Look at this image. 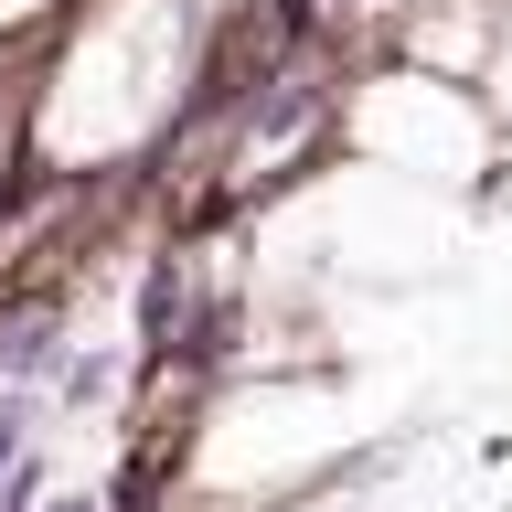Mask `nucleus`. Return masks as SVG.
Listing matches in <instances>:
<instances>
[{
    "instance_id": "1",
    "label": "nucleus",
    "mask_w": 512,
    "mask_h": 512,
    "mask_svg": "<svg viewBox=\"0 0 512 512\" xmlns=\"http://www.w3.org/2000/svg\"><path fill=\"white\" fill-rule=\"evenodd\" d=\"M75 363V299L54 278L0 288V395H54V374Z\"/></svg>"
},
{
    "instance_id": "2",
    "label": "nucleus",
    "mask_w": 512,
    "mask_h": 512,
    "mask_svg": "<svg viewBox=\"0 0 512 512\" xmlns=\"http://www.w3.org/2000/svg\"><path fill=\"white\" fill-rule=\"evenodd\" d=\"M128 374H139L128 352H75V363L54 374V406H75V416H86V406H107V395H118Z\"/></svg>"
},
{
    "instance_id": "3",
    "label": "nucleus",
    "mask_w": 512,
    "mask_h": 512,
    "mask_svg": "<svg viewBox=\"0 0 512 512\" xmlns=\"http://www.w3.org/2000/svg\"><path fill=\"white\" fill-rule=\"evenodd\" d=\"M43 416H54V395H0V480L43 448Z\"/></svg>"
},
{
    "instance_id": "4",
    "label": "nucleus",
    "mask_w": 512,
    "mask_h": 512,
    "mask_svg": "<svg viewBox=\"0 0 512 512\" xmlns=\"http://www.w3.org/2000/svg\"><path fill=\"white\" fill-rule=\"evenodd\" d=\"M43 512H107V491H54Z\"/></svg>"
},
{
    "instance_id": "5",
    "label": "nucleus",
    "mask_w": 512,
    "mask_h": 512,
    "mask_svg": "<svg viewBox=\"0 0 512 512\" xmlns=\"http://www.w3.org/2000/svg\"><path fill=\"white\" fill-rule=\"evenodd\" d=\"M502 11H512V0H502Z\"/></svg>"
}]
</instances>
